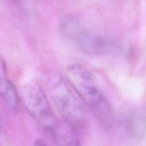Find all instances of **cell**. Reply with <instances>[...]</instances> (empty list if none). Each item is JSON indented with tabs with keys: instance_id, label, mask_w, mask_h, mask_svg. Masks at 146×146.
Segmentation results:
<instances>
[{
	"instance_id": "cell-1",
	"label": "cell",
	"mask_w": 146,
	"mask_h": 146,
	"mask_svg": "<svg viewBox=\"0 0 146 146\" xmlns=\"http://www.w3.org/2000/svg\"><path fill=\"white\" fill-rule=\"evenodd\" d=\"M66 75L80 99L91 108L99 121L106 128L111 126L112 111L92 74L83 66L72 64L67 68Z\"/></svg>"
},
{
	"instance_id": "cell-3",
	"label": "cell",
	"mask_w": 146,
	"mask_h": 146,
	"mask_svg": "<svg viewBox=\"0 0 146 146\" xmlns=\"http://www.w3.org/2000/svg\"><path fill=\"white\" fill-rule=\"evenodd\" d=\"M48 84L53 102L64 121L74 128L81 126L85 118L82 104L65 81L55 76L50 78Z\"/></svg>"
},
{
	"instance_id": "cell-6",
	"label": "cell",
	"mask_w": 146,
	"mask_h": 146,
	"mask_svg": "<svg viewBox=\"0 0 146 146\" xmlns=\"http://www.w3.org/2000/svg\"><path fill=\"white\" fill-rule=\"evenodd\" d=\"M127 128L129 133L135 137H140L146 133V117L135 115L127 121Z\"/></svg>"
},
{
	"instance_id": "cell-5",
	"label": "cell",
	"mask_w": 146,
	"mask_h": 146,
	"mask_svg": "<svg viewBox=\"0 0 146 146\" xmlns=\"http://www.w3.org/2000/svg\"><path fill=\"white\" fill-rule=\"evenodd\" d=\"M0 96L6 105L14 111L19 108V98L17 90L7 78L2 64L0 65Z\"/></svg>"
},
{
	"instance_id": "cell-2",
	"label": "cell",
	"mask_w": 146,
	"mask_h": 146,
	"mask_svg": "<svg viewBox=\"0 0 146 146\" xmlns=\"http://www.w3.org/2000/svg\"><path fill=\"white\" fill-rule=\"evenodd\" d=\"M61 31L81 51L90 55H101L113 52L117 49L111 40L95 32L84 29L80 23L70 17L61 21Z\"/></svg>"
},
{
	"instance_id": "cell-4",
	"label": "cell",
	"mask_w": 146,
	"mask_h": 146,
	"mask_svg": "<svg viewBox=\"0 0 146 146\" xmlns=\"http://www.w3.org/2000/svg\"><path fill=\"white\" fill-rule=\"evenodd\" d=\"M23 100L29 113L50 133L59 125L60 122L40 85L36 83L27 84L24 87Z\"/></svg>"
}]
</instances>
